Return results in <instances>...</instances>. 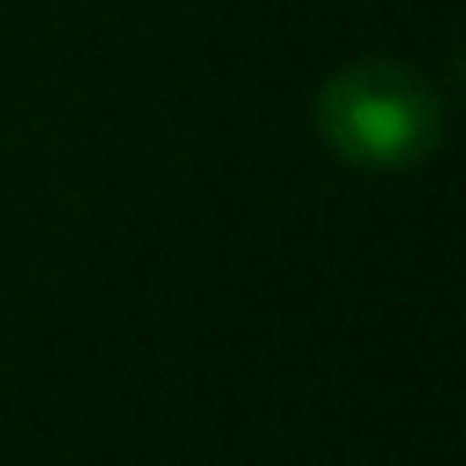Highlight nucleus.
Listing matches in <instances>:
<instances>
[{"mask_svg": "<svg viewBox=\"0 0 466 466\" xmlns=\"http://www.w3.org/2000/svg\"><path fill=\"white\" fill-rule=\"evenodd\" d=\"M319 132L351 165L395 176L422 165L444 137V110L428 77L400 61H357L335 72L319 94Z\"/></svg>", "mask_w": 466, "mask_h": 466, "instance_id": "nucleus-1", "label": "nucleus"}]
</instances>
